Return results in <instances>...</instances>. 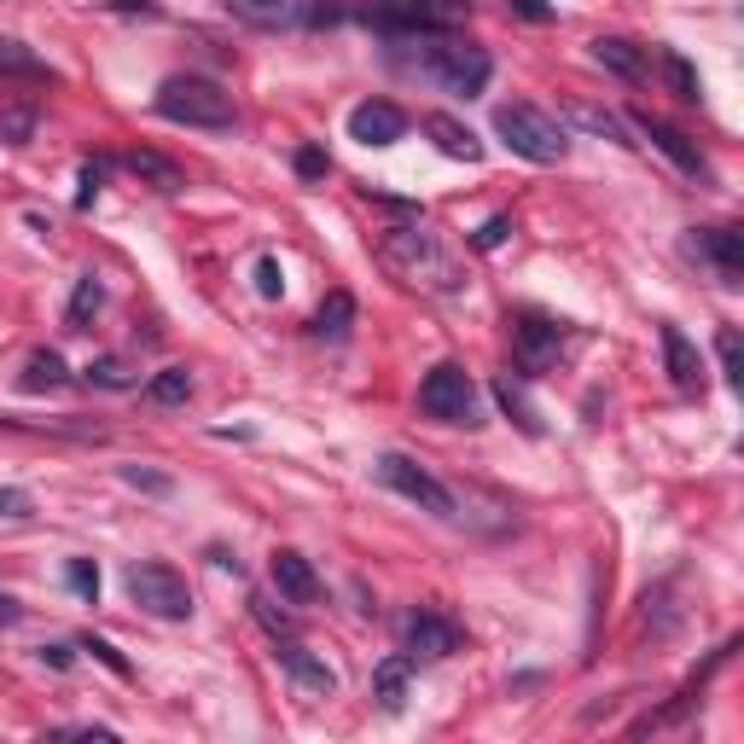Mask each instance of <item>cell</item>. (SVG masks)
<instances>
[{
    "instance_id": "cell-1",
    "label": "cell",
    "mask_w": 744,
    "mask_h": 744,
    "mask_svg": "<svg viewBox=\"0 0 744 744\" xmlns=\"http://www.w3.org/2000/svg\"><path fill=\"white\" fill-rule=\"evenodd\" d=\"M401 64H413L425 82H436L443 94H460V99H478L495 76V59L488 47L478 41H460V36H425V41H390Z\"/></svg>"
},
{
    "instance_id": "cell-2",
    "label": "cell",
    "mask_w": 744,
    "mask_h": 744,
    "mask_svg": "<svg viewBox=\"0 0 744 744\" xmlns=\"http://www.w3.org/2000/svg\"><path fill=\"white\" fill-rule=\"evenodd\" d=\"M379 262L390 268L401 285H413V292H425V297H460L466 292L460 262H454L443 250V239L425 227H390L379 239Z\"/></svg>"
},
{
    "instance_id": "cell-3",
    "label": "cell",
    "mask_w": 744,
    "mask_h": 744,
    "mask_svg": "<svg viewBox=\"0 0 744 744\" xmlns=\"http://www.w3.org/2000/svg\"><path fill=\"white\" fill-rule=\"evenodd\" d=\"M361 24L384 41H425V36H460L471 24V0H367Z\"/></svg>"
},
{
    "instance_id": "cell-4",
    "label": "cell",
    "mask_w": 744,
    "mask_h": 744,
    "mask_svg": "<svg viewBox=\"0 0 744 744\" xmlns=\"http://www.w3.org/2000/svg\"><path fill=\"white\" fill-rule=\"evenodd\" d=\"M151 106H158V116L175 123V128H204V134L239 128L233 94L210 76H169V82H158V99H151Z\"/></svg>"
},
{
    "instance_id": "cell-5",
    "label": "cell",
    "mask_w": 744,
    "mask_h": 744,
    "mask_svg": "<svg viewBox=\"0 0 744 744\" xmlns=\"http://www.w3.org/2000/svg\"><path fill=\"white\" fill-rule=\"evenodd\" d=\"M495 134L518 151L523 163H541V169H547V163H565V158H570L565 123H558V116H547L541 106H523V99H512V106L495 111Z\"/></svg>"
},
{
    "instance_id": "cell-6",
    "label": "cell",
    "mask_w": 744,
    "mask_h": 744,
    "mask_svg": "<svg viewBox=\"0 0 744 744\" xmlns=\"http://www.w3.org/2000/svg\"><path fill=\"white\" fill-rule=\"evenodd\" d=\"M419 413L436 419V425H483V396L478 384H471L466 367H431L425 379H419Z\"/></svg>"
},
{
    "instance_id": "cell-7",
    "label": "cell",
    "mask_w": 744,
    "mask_h": 744,
    "mask_svg": "<svg viewBox=\"0 0 744 744\" xmlns=\"http://www.w3.org/2000/svg\"><path fill=\"white\" fill-rule=\"evenodd\" d=\"M128 599L140 605L146 617H158V622H186L193 617V587H186V576L175 565H163V558H146V565H128Z\"/></svg>"
},
{
    "instance_id": "cell-8",
    "label": "cell",
    "mask_w": 744,
    "mask_h": 744,
    "mask_svg": "<svg viewBox=\"0 0 744 744\" xmlns=\"http://www.w3.org/2000/svg\"><path fill=\"white\" fill-rule=\"evenodd\" d=\"M506 326H512V367H518V379H541V372L558 361L565 332H570L558 314H541V309H512V314H506Z\"/></svg>"
},
{
    "instance_id": "cell-9",
    "label": "cell",
    "mask_w": 744,
    "mask_h": 744,
    "mask_svg": "<svg viewBox=\"0 0 744 744\" xmlns=\"http://www.w3.org/2000/svg\"><path fill=\"white\" fill-rule=\"evenodd\" d=\"M372 478H379L390 495H401V500H413L419 512H431V518H454V488L443 483V478H431L419 460H408V454H379L372 460Z\"/></svg>"
},
{
    "instance_id": "cell-10",
    "label": "cell",
    "mask_w": 744,
    "mask_h": 744,
    "mask_svg": "<svg viewBox=\"0 0 744 744\" xmlns=\"http://www.w3.org/2000/svg\"><path fill=\"white\" fill-rule=\"evenodd\" d=\"M460 646H466V629L454 617L425 611V605L401 617V652H408L413 664H419V657H425V664H443V657H454Z\"/></svg>"
},
{
    "instance_id": "cell-11",
    "label": "cell",
    "mask_w": 744,
    "mask_h": 744,
    "mask_svg": "<svg viewBox=\"0 0 744 744\" xmlns=\"http://www.w3.org/2000/svg\"><path fill=\"white\" fill-rule=\"evenodd\" d=\"M634 123H640V134L664 151V158L681 169V175H692V181H709V158L698 151V140L692 134H681L674 123H664V116H652V111H634Z\"/></svg>"
},
{
    "instance_id": "cell-12",
    "label": "cell",
    "mask_w": 744,
    "mask_h": 744,
    "mask_svg": "<svg viewBox=\"0 0 744 744\" xmlns=\"http://www.w3.org/2000/svg\"><path fill=\"white\" fill-rule=\"evenodd\" d=\"M401 134H408V111L396 99H361L349 111V140H361V146H396Z\"/></svg>"
},
{
    "instance_id": "cell-13",
    "label": "cell",
    "mask_w": 744,
    "mask_h": 744,
    "mask_svg": "<svg viewBox=\"0 0 744 744\" xmlns=\"http://www.w3.org/2000/svg\"><path fill=\"white\" fill-rule=\"evenodd\" d=\"M274 657H280V669L292 674L302 692H314V698H332V692H337V669L326 664V657H314L302 640H292V634L274 640Z\"/></svg>"
},
{
    "instance_id": "cell-14",
    "label": "cell",
    "mask_w": 744,
    "mask_h": 744,
    "mask_svg": "<svg viewBox=\"0 0 744 744\" xmlns=\"http://www.w3.org/2000/svg\"><path fill=\"white\" fill-rule=\"evenodd\" d=\"M692 257H704L716 268L721 285H739L744 280V227H704L692 239Z\"/></svg>"
},
{
    "instance_id": "cell-15",
    "label": "cell",
    "mask_w": 744,
    "mask_h": 744,
    "mask_svg": "<svg viewBox=\"0 0 744 744\" xmlns=\"http://www.w3.org/2000/svg\"><path fill=\"white\" fill-rule=\"evenodd\" d=\"M657 344H664V367H669V384L681 396H704V361H698V349H692V337L681 326H657Z\"/></svg>"
},
{
    "instance_id": "cell-16",
    "label": "cell",
    "mask_w": 744,
    "mask_h": 744,
    "mask_svg": "<svg viewBox=\"0 0 744 744\" xmlns=\"http://www.w3.org/2000/svg\"><path fill=\"white\" fill-rule=\"evenodd\" d=\"M274 587H280V599H292V605H314L320 599V570L302 558L297 547H280L274 553Z\"/></svg>"
},
{
    "instance_id": "cell-17",
    "label": "cell",
    "mask_w": 744,
    "mask_h": 744,
    "mask_svg": "<svg viewBox=\"0 0 744 744\" xmlns=\"http://www.w3.org/2000/svg\"><path fill=\"white\" fill-rule=\"evenodd\" d=\"M587 53H594L599 71H611V76H622V82H634V88L652 76V53H646V47H634V41H622V36H599V41H587Z\"/></svg>"
},
{
    "instance_id": "cell-18",
    "label": "cell",
    "mask_w": 744,
    "mask_h": 744,
    "mask_svg": "<svg viewBox=\"0 0 744 744\" xmlns=\"http://www.w3.org/2000/svg\"><path fill=\"white\" fill-rule=\"evenodd\" d=\"M408 681H413V657L408 652H390L379 669H372V698H379L384 716H401V709H408Z\"/></svg>"
},
{
    "instance_id": "cell-19",
    "label": "cell",
    "mask_w": 744,
    "mask_h": 744,
    "mask_svg": "<svg viewBox=\"0 0 744 744\" xmlns=\"http://www.w3.org/2000/svg\"><path fill=\"white\" fill-rule=\"evenodd\" d=\"M227 18H239L250 29H292L302 24V0H222Z\"/></svg>"
},
{
    "instance_id": "cell-20",
    "label": "cell",
    "mask_w": 744,
    "mask_h": 744,
    "mask_svg": "<svg viewBox=\"0 0 744 744\" xmlns=\"http://www.w3.org/2000/svg\"><path fill=\"white\" fill-rule=\"evenodd\" d=\"M419 128L436 140V151H443V158H460V163H478V158H483V140H478V134H471L466 123H454V116H443V111H431Z\"/></svg>"
},
{
    "instance_id": "cell-21",
    "label": "cell",
    "mask_w": 744,
    "mask_h": 744,
    "mask_svg": "<svg viewBox=\"0 0 744 744\" xmlns=\"http://www.w3.org/2000/svg\"><path fill=\"white\" fill-rule=\"evenodd\" d=\"M309 332L320 337V344H344V337L355 332V297L349 292H326V302L314 309Z\"/></svg>"
},
{
    "instance_id": "cell-22",
    "label": "cell",
    "mask_w": 744,
    "mask_h": 744,
    "mask_svg": "<svg viewBox=\"0 0 744 744\" xmlns=\"http://www.w3.org/2000/svg\"><path fill=\"white\" fill-rule=\"evenodd\" d=\"M193 390H198V379L186 367H163V372H151V379H146V401H151V408H186Z\"/></svg>"
},
{
    "instance_id": "cell-23",
    "label": "cell",
    "mask_w": 744,
    "mask_h": 744,
    "mask_svg": "<svg viewBox=\"0 0 744 744\" xmlns=\"http://www.w3.org/2000/svg\"><path fill=\"white\" fill-rule=\"evenodd\" d=\"M657 71H664L669 94L681 99V106H698V99H704V82H698V71L686 64V53H674V47H657Z\"/></svg>"
},
{
    "instance_id": "cell-24",
    "label": "cell",
    "mask_w": 744,
    "mask_h": 744,
    "mask_svg": "<svg viewBox=\"0 0 744 744\" xmlns=\"http://www.w3.org/2000/svg\"><path fill=\"white\" fill-rule=\"evenodd\" d=\"M24 390L29 396H41V390H59V384H71V367H64V355L59 349H36V355H29V361H24Z\"/></svg>"
},
{
    "instance_id": "cell-25",
    "label": "cell",
    "mask_w": 744,
    "mask_h": 744,
    "mask_svg": "<svg viewBox=\"0 0 744 744\" xmlns=\"http://www.w3.org/2000/svg\"><path fill=\"white\" fill-rule=\"evenodd\" d=\"M495 401H500V413L512 419L523 436H541V413L530 408V396H523V384L512 379V372H500V379H495Z\"/></svg>"
},
{
    "instance_id": "cell-26",
    "label": "cell",
    "mask_w": 744,
    "mask_h": 744,
    "mask_svg": "<svg viewBox=\"0 0 744 744\" xmlns=\"http://www.w3.org/2000/svg\"><path fill=\"white\" fill-rule=\"evenodd\" d=\"M123 169H134V175H140V181H151V186H158V193H181V169L175 163H169V158H158V151H123Z\"/></svg>"
},
{
    "instance_id": "cell-27",
    "label": "cell",
    "mask_w": 744,
    "mask_h": 744,
    "mask_svg": "<svg viewBox=\"0 0 744 744\" xmlns=\"http://www.w3.org/2000/svg\"><path fill=\"white\" fill-rule=\"evenodd\" d=\"M88 384H99V390H134L140 372H134V361H123V355H94V361H88Z\"/></svg>"
},
{
    "instance_id": "cell-28",
    "label": "cell",
    "mask_w": 744,
    "mask_h": 744,
    "mask_svg": "<svg viewBox=\"0 0 744 744\" xmlns=\"http://www.w3.org/2000/svg\"><path fill=\"white\" fill-rule=\"evenodd\" d=\"M106 309V285H99L94 274H82L76 280V297H71V314H64V326L71 332H88V320Z\"/></svg>"
},
{
    "instance_id": "cell-29",
    "label": "cell",
    "mask_w": 744,
    "mask_h": 744,
    "mask_svg": "<svg viewBox=\"0 0 744 744\" xmlns=\"http://www.w3.org/2000/svg\"><path fill=\"white\" fill-rule=\"evenodd\" d=\"M0 71H7V76H29V82H53V71H47L36 53H24L18 41H0Z\"/></svg>"
},
{
    "instance_id": "cell-30",
    "label": "cell",
    "mask_w": 744,
    "mask_h": 744,
    "mask_svg": "<svg viewBox=\"0 0 744 744\" xmlns=\"http://www.w3.org/2000/svg\"><path fill=\"white\" fill-rule=\"evenodd\" d=\"M716 355H721V379L727 384H744V337H739V326H721L716 332Z\"/></svg>"
},
{
    "instance_id": "cell-31",
    "label": "cell",
    "mask_w": 744,
    "mask_h": 744,
    "mask_svg": "<svg viewBox=\"0 0 744 744\" xmlns=\"http://www.w3.org/2000/svg\"><path fill=\"white\" fill-rule=\"evenodd\" d=\"M64 582H71V594H82V599H99V570H94V558H71L64 565Z\"/></svg>"
},
{
    "instance_id": "cell-32",
    "label": "cell",
    "mask_w": 744,
    "mask_h": 744,
    "mask_svg": "<svg viewBox=\"0 0 744 744\" xmlns=\"http://www.w3.org/2000/svg\"><path fill=\"white\" fill-rule=\"evenodd\" d=\"M250 617H257V622H262V629L274 634V640H285V634H292V617H285V611H274V599H268V594H250Z\"/></svg>"
},
{
    "instance_id": "cell-33",
    "label": "cell",
    "mask_w": 744,
    "mask_h": 744,
    "mask_svg": "<svg viewBox=\"0 0 744 744\" xmlns=\"http://www.w3.org/2000/svg\"><path fill=\"white\" fill-rule=\"evenodd\" d=\"M82 652H94V657H99V664H106V669L116 674V681H128V674H134V669H128V657H123V652H116V646H111V640H99V634H88V640H82Z\"/></svg>"
},
{
    "instance_id": "cell-34",
    "label": "cell",
    "mask_w": 744,
    "mask_h": 744,
    "mask_svg": "<svg viewBox=\"0 0 744 744\" xmlns=\"http://www.w3.org/2000/svg\"><path fill=\"white\" fill-rule=\"evenodd\" d=\"M292 169H297L302 181H326V175H332V158H326V151H320V146H297Z\"/></svg>"
},
{
    "instance_id": "cell-35",
    "label": "cell",
    "mask_w": 744,
    "mask_h": 744,
    "mask_svg": "<svg viewBox=\"0 0 744 744\" xmlns=\"http://www.w3.org/2000/svg\"><path fill=\"white\" fill-rule=\"evenodd\" d=\"M506 239H512V215H488V222L471 233V245H478V250H500Z\"/></svg>"
},
{
    "instance_id": "cell-36",
    "label": "cell",
    "mask_w": 744,
    "mask_h": 744,
    "mask_svg": "<svg viewBox=\"0 0 744 744\" xmlns=\"http://www.w3.org/2000/svg\"><path fill=\"white\" fill-rule=\"evenodd\" d=\"M29 128H36V111H0V140L7 146H24Z\"/></svg>"
},
{
    "instance_id": "cell-37",
    "label": "cell",
    "mask_w": 744,
    "mask_h": 744,
    "mask_svg": "<svg viewBox=\"0 0 744 744\" xmlns=\"http://www.w3.org/2000/svg\"><path fill=\"white\" fill-rule=\"evenodd\" d=\"M576 123H582V128H594V134H605V140H617V146H629V140H622V123H617V116H605V111L576 106Z\"/></svg>"
},
{
    "instance_id": "cell-38",
    "label": "cell",
    "mask_w": 744,
    "mask_h": 744,
    "mask_svg": "<svg viewBox=\"0 0 744 744\" xmlns=\"http://www.w3.org/2000/svg\"><path fill=\"white\" fill-rule=\"evenodd\" d=\"M257 292H262L268 302H274V297L285 292V274H280V257H262V262H257Z\"/></svg>"
},
{
    "instance_id": "cell-39",
    "label": "cell",
    "mask_w": 744,
    "mask_h": 744,
    "mask_svg": "<svg viewBox=\"0 0 744 744\" xmlns=\"http://www.w3.org/2000/svg\"><path fill=\"white\" fill-rule=\"evenodd\" d=\"M123 483L146 488V495H169V488H175V483L163 478V471H140V466H123Z\"/></svg>"
},
{
    "instance_id": "cell-40",
    "label": "cell",
    "mask_w": 744,
    "mask_h": 744,
    "mask_svg": "<svg viewBox=\"0 0 744 744\" xmlns=\"http://www.w3.org/2000/svg\"><path fill=\"white\" fill-rule=\"evenodd\" d=\"M29 512H36V500H29L24 488H0V518L18 523V518H29Z\"/></svg>"
},
{
    "instance_id": "cell-41",
    "label": "cell",
    "mask_w": 744,
    "mask_h": 744,
    "mask_svg": "<svg viewBox=\"0 0 744 744\" xmlns=\"http://www.w3.org/2000/svg\"><path fill=\"white\" fill-rule=\"evenodd\" d=\"M99 181H106V163H82V193H76V210H88L99 198Z\"/></svg>"
},
{
    "instance_id": "cell-42",
    "label": "cell",
    "mask_w": 744,
    "mask_h": 744,
    "mask_svg": "<svg viewBox=\"0 0 744 744\" xmlns=\"http://www.w3.org/2000/svg\"><path fill=\"white\" fill-rule=\"evenodd\" d=\"M506 12H518V18H530V24H553L558 18L547 0H506Z\"/></svg>"
},
{
    "instance_id": "cell-43",
    "label": "cell",
    "mask_w": 744,
    "mask_h": 744,
    "mask_svg": "<svg viewBox=\"0 0 744 744\" xmlns=\"http://www.w3.org/2000/svg\"><path fill=\"white\" fill-rule=\"evenodd\" d=\"M41 664H53V669H71L76 657H71V646H41Z\"/></svg>"
}]
</instances>
